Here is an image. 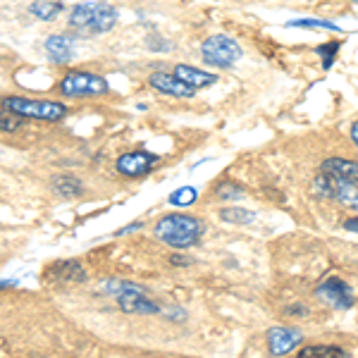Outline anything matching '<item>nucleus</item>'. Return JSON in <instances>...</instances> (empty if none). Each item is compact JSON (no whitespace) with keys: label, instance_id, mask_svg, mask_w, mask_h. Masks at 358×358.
<instances>
[{"label":"nucleus","instance_id":"obj_27","mask_svg":"<svg viewBox=\"0 0 358 358\" xmlns=\"http://www.w3.org/2000/svg\"><path fill=\"white\" fill-rule=\"evenodd\" d=\"M344 229H349V232H358V217H349V220L344 222Z\"/></svg>","mask_w":358,"mask_h":358},{"label":"nucleus","instance_id":"obj_3","mask_svg":"<svg viewBox=\"0 0 358 358\" xmlns=\"http://www.w3.org/2000/svg\"><path fill=\"white\" fill-rule=\"evenodd\" d=\"M57 91L65 98H96V96H106L110 91V86H108V82L101 74L72 69V72H67L60 79Z\"/></svg>","mask_w":358,"mask_h":358},{"label":"nucleus","instance_id":"obj_14","mask_svg":"<svg viewBox=\"0 0 358 358\" xmlns=\"http://www.w3.org/2000/svg\"><path fill=\"white\" fill-rule=\"evenodd\" d=\"M175 74L179 79H182L184 84H189L192 89H206V86H213L217 82V77L215 74H210V72H206V69H199V67H194V65H179L175 67Z\"/></svg>","mask_w":358,"mask_h":358},{"label":"nucleus","instance_id":"obj_26","mask_svg":"<svg viewBox=\"0 0 358 358\" xmlns=\"http://www.w3.org/2000/svg\"><path fill=\"white\" fill-rule=\"evenodd\" d=\"M170 263H172V265H189L192 261H189L187 256H179V253H172V256H170Z\"/></svg>","mask_w":358,"mask_h":358},{"label":"nucleus","instance_id":"obj_15","mask_svg":"<svg viewBox=\"0 0 358 358\" xmlns=\"http://www.w3.org/2000/svg\"><path fill=\"white\" fill-rule=\"evenodd\" d=\"M320 167H322V172H325V175L342 177V179H349V182H358V163H354V160L327 158Z\"/></svg>","mask_w":358,"mask_h":358},{"label":"nucleus","instance_id":"obj_16","mask_svg":"<svg viewBox=\"0 0 358 358\" xmlns=\"http://www.w3.org/2000/svg\"><path fill=\"white\" fill-rule=\"evenodd\" d=\"M62 10H65L62 8V3H55V0H36V3L29 5V13L36 17V20H43V22L55 20Z\"/></svg>","mask_w":358,"mask_h":358},{"label":"nucleus","instance_id":"obj_20","mask_svg":"<svg viewBox=\"0 0 358 358\" xmlns=\"http://www.w3.org/2000/svg\"><path fill=\"white\" fill-rule=\"evenodd\" d=\"M299 356L301 358H308V356H346L344 349H339V346H320V344H313V346H306V349L299 351Z\"/></svg>","mask_w":358,"mask_h":358},{"label":"nucleus","instance_id":"obj_4","mask_svg":"<svg viewBox=\"0 0 358 358\" xmlns=\"http://www.w3.org/2000/svg\"><path fill=\"white\" fill-rule=\"evenodd\" d=\"M5 110L20 117H31V120H45V122H60L67 115V108L62 103L55 101H36V98H20L10 96L3 101Z\"/></svg>","mask_w":358,"mask_h":358},{"label":"nucleus","instance_id":"obj_22","mask_svg":"<svg viewBox=\"0 0 358 358\" xmlns=\"http://www.w3.org/2000/svg\"><path fill=\"white\" fill-rule=\"evenodd\" d=\"M215 196H220L222 201H236L244 196V189L239 184H232V182H222L215 187Z\"/></svg>","mask_w":358,"mask_h":358},{"label":"nucleus","instance_id":"obj_23","mask_svg":"<svg viewBox=\"0 0 358 358\" xmlns=\"http://www.w3.org/2000/svg\"><path fill=\"white\" fill-rule=\"evenodd\" d=\"M337 50H339V43H337V41L317 45L315 53L322 57V69H330V67H332V60L337 57Z\"/></svg>","mask_w":358,"mask_h":358},{"label":"nucleus","instance_id":"obj_5","mask_svg":"<svg viewBox=\"0 0 358 358\" xmlns=\"http://www.w3.org/2000/svg\"><path fill=\"white\" fill-rule=\"evenodd\" d=\"M201 57H203L206 65L227 69L241 57V45L234 38L224 36V34H213L201 43Z\"/></svg>","mask_w":358,"mask_h":358},{"label":"nucleus","instance_id":"obj_24","mask_svg":"<svg viewBox=\"0 0 358 358\" xmlns=\"http://www.w3.org/2000/svg\"><path fill=\"white\" fill-rule=\"evenodd\" d=\"M17 117H20V115H17ZM17 117H8V110L3 113V129L5 131H15L17 127L22 124V120H17Z\"/></svg>","mask_w":358,"mask_h":358},{"label":"nucleus","instance_id":"obj_11","mask_svg":"<svg viewBox=\"0 0 358 358\" xmlns=\"http://www.w3.org/2000/svg\"><path fill=\"white\" fill-rule=\"evenodd\" d=\"M117 306L124 310V313H138V315H153L160 310V306H155L151 299H146V289H131L120 294Z\"/></svg>","mask_w":358,"mask_h":358},{"label":"nucleus","instance_id":"obj_12","mask_svg":"<svg viewBox=\"0 0 358 358\" xmlns=\"http://www.w3.org/2000/svg\"><path fill=\"white\" fill-rule=\"evenodd\" d=\"M45 280L50 282H84L86 270L82 263L77 261H57L45 270Z\"/></svg>","mask_w":358,"mask_h":358},{"label":"nucleus","instance_id":"obj_6","mask_svg":"<svg viewBox=\"0 0 358 358\" xmlns=\"http://www.w3.org/2000/svg\"><path fill=\"white\" fill-rule=\"evenodd\" d=\"M315 192L325 199H334L337 203L358 210V182H349V179L325 175L322 172L320 179H315Z\"/></svg>","mask_w":358,"mask_h":358},{"label":"nucleus","instance_id":"obj_17","mask_svg":"<svg viewBox=\"0 0 358 358\" xmlns=\"http://www.w3.org/2000/svg\"><path fill=\"white\" fill-rule=\"evenodd\" d=\"M53 189L60 196H65V199H74V196H79L84 192L82 182H79L77 177H72V175H57L53 179Z\"/></svg>","mask_w":358,"mask_h":358},{"label":"nucleus","instance_id":"obj_18","mask_svg":"<svg viewBox=\"0 0 358 358\" xmlns=\"http://www.w3.org/2000/svg\"><path fill=\"white\" fill-rule=\"evenodd\" d=\"M220 217L229 224H251L256 222V213L246 210V208H224L220 210Z\"/></svg>","mask_w":358,"mask_h":358},{"label":"nucleus","instance_id":"obj_1","mask_svg":"<svg viewBox=\"0 0 358 358\" xmlns=\"http://www.w3.org/2000/svg\"><path fill=\"white\" fill-rule=\"evenodd\" d=\"M155 236L163 241L165 246H172V248H192L201 241L203 236L206 227L201 220H196L192 215H182V213H172V215H165L155 222Z\"/></svg>","mask_w":358,"mask_h":358},{"label":"nucleus","instance_id":"obj_25","mask_svg":"<svg viewBox=\"0 0 358 358\" xmlns=\"http://www.w3.org/2000/svg\"><path fill=\"white\" fill-rule=\"evenodd\" d=\"M143 227V222H134V224H129V227H122V229H117V236H124V234H129V232H136V229H141Z\"/></svg>","mask_w":358,"mask_h":358},{"label":"nucleus","instance_id":"obj_29","mask_svg":"<svg viewBox=\"0 0 358 358\" xmlns=\"http://www.w3.org/2000/svg\"><path fill=\"white\" fill-rule=\"evenodd\" d=\"M351 3H356V5H358V0H351Z\"/></svg>","mask_w":358,"mask_h":358},{"label":"nucleus","instance_id":"obj_21","mask_svg":"<svg viewBox=\"0 0 358 358\" xmlns=\"http://www.w3.org/2000/svg\"><path fill=\"white\" fill-rule=\"evenodd\" d=\"M287 27H296V29H327V31H339V27L334 22L327 20H292Z\"/></svg>","mask_w":358,"mask_h":358},{"label":"nucleus","instance_id":"obj_10","mask_svg":"<svg viewBox=\"0 0 358 358\" xmlns=\"http://www.w3.org/2000/svg\"><path fill=\"white\" fill-rule=\"evenodd\" d=\"M148 84L151 89H155L158 94L172 96V98H192L196 94V89H192L189 84H184L182 79L177 77L175 72H153L148 77Z\"/></svg>","mask_w":358,"mask_h":358},{"label":"nucleus","instance_id":"obj_19","mask_svg":"<svg viewBox=\"0 0 358 358\" xmlns=\"http://www.w3.org/2000/svg\"><path fill=\"white\" fill-rule=\"evenodd\" d=\"M196 199H199V192H196L194 187H182V189H175V192L170 194L167 203L175 206V208H189V206L196 203Z\"/></svg>","mask_w":358,"mask_h":358},{"label":"nucleus","instance_id":"obj_13","mask_svg":"<svg viewBox=\"0 0 358 358\" xmlns=\"http://www.w3.org/2000/svg\"><path fill=\"white\" fill-rule=\"evenodd\" d=\"M45 48V57H48L53 65H67L72 60V41L62 34H55V36H48L43 43Z\"/></svg>","mask_w":358,"mask_h":358},{"label":"nucleus","instance_id":"obj_7","mask_svg":"<svg viewBox=\"0 0 358 358\" xmlns=\"http://www.w3.org/2000/svg\"><path fill=\"white\" fill-rule=\"evenodd\" d=\"M315 296L320 299L322 303L332 306V308H351L356 301V294L339 277H327L320 285L315 287Z\"/></svg>","mask_w":358,"mask_h":358},{"label":"nucleus","instance_id":"obj_28","mask_svg":"<svg viewBox=\"0 0 358 358\" xmlns=\"http://www.w3.org/2000/svg\"><path fill=\"white\" fill-rule=\"evenodd\" d=\"M349 134H351V141H354V146L358 148V120H356L354 124H351V131H349Z\"/></svg>","mask_w":358,"mask_h":358},{"label":"nucleus","instance_id":"obj_9","mask_svg":"<svg viewBox=\"0 0 358 358\" xmlns=\"http://www.w3.org/2000/svg\"><path fill=\"white\" fill-rule=\"evenodd\" d=\"M303 342V334L301 330H296V327H273V330L268 332V351L273 356H287L292 354L294 349H296L299 344Z\"/></svg>","mask_w":358,"mask_h":358},{"label":"nucleus","instance_id":"obj_2","mask_svg":"<svg viewBox=\"0 0 358 358\" xmlns=\"http://www.w3.org/2000/svg\"><path fill=\"white\" fill-rule=\"evenodd\" d=\"M67 24L82 34L101 36V34L113 31V27L117 24V10H115L110 3H101V0L79 3L69 10Z\"/></svg>","mask_w":358,"mask_h":358},{"label":"nucleus","instance_id":"obj_8","mask_svg":"<svg viewBox=\"0 0 358 358\" xmlns=\"http://www.w3.org/2000/svg\"><path fill=\"white\" fill-rule=\"evenodd\" d=\"M155 165H158V155H153V153H148V151L124 153V155H120L117 163H115V167H117L120 175L131 177V179L148 175V172H151Z\"/></svg>","mask_w":358,"mask_h":358}]
</instances>
